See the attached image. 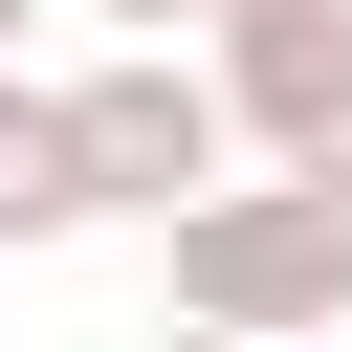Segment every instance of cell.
<instances>
[{
	"label": "cell",
	"mask_w": 352,
	"mask_h": 352,
	"mask_svg": "<svg viewBox=\"0 0 352 352\" xmlns=\"http://www.w3.org/2000/svg\"><path fill=\"white\" fill-rule=\"evenodd\" d=\"M154 286H176V330H352V198L220 154V176L154 220Z\"/></svg>",
	"instance_id": "6da1fadb"
},
{
	"label": "cell",
	"mask_w": 352,
	"mask_h": 352,
	"mask_svg": "<svg viewBox=\"0 0 352 352\" xmlns=\"http://www.w3.org/2000/svg\"><path fill=\"white\" fill-rule=\"evenodd\" d=\"M66 154H88V220H176L242 132H220V66H176V22H110V66H66Z\"/></svg>",
	"instance_id": "7a4b0ae2"
},
{
	"label": "cell",
	"mask_w": 352,
	"mask_h": 352,
	"mask_svg": "<svg viewBox=\"0 0 352 352\" xmlns=\"http://www.w3.org/2000/svg\"><path fill=\"white\" fill-rule=\"evenodd\" d=\"M44 242H88V154H66V88L0 66V264H44Z\"/></svg>",
	"instance_id": "3957f363"
},
{
	"label": "cell",
	"mask_w": 352,
	"mask_h": 352,
	"mask_svg": "<svg viewBox=\"0 0 352 352\" xmlns=\"http://www.w3.org/2000/svg\"><path fill=\"white\" fill-rule=\"evenodd\" d=\"M286 176H330V198H352V66H330V88L286 110Z\"/></svg>",
	"instance_id": "277c9868"
},
{
	"label": "cell",
	"mask_w": 352,
	"mask_h": 352,
	"mask_svg": "<svg viewBox=\"0 0 352 352\" xmlns=\"http://www.w3.org/2000/svg\"><path fill=\"white\" fill-rule=\"evenodd\" d=\"M88 22H198V0H88Z\"/></svg>",
	"instance_id": "5b68a950"
},
{
	"label": "cell",
	"mask_w": 352,
	"mask_h": 352,
	"mask_svg": "<svg viewBox=\"0 0 352 352\" xmlns=\"http://www.w3.org/2000/svg\"><path fill=\"white\" fill-rule=\"evenodd\" d=\"M22 22H44V0H0V66H22Z\"/></svg>",
	"instance_id": "8992f818"
}]
</instances>
